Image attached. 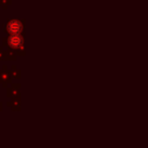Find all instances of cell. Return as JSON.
<instances>
[{"mask_svg": "<svg viewBox=\"0 0 148 148\" xmlns=\"http://www.w3.org/2000/svg\"><path fill=\"white\" fill-rule=\"evenodd\" d=\"M7 31L9 32L12 35H15V34H19L21 31V23L17 21H12L8 23L7 25Z\"/></svg>", "mask_w": 148, "mask_h": 148, "instance_id": "1", "label": "cell"}, {"mask_svg": "<svg viewBox=\"0 0 148 148\" xmlns=\"http://www.w3.org/2000/svg\"><path fill=\"white\" fill-rule=\"evenodd\" d=\"M8 43L12 48H19L23 45V38H21L18 34H15V35H12L9 38Z\"/></svg>", "mask_w": 148, "mask_h": 148, "instance_id": "2", "label": "cell"}]
</instances>
